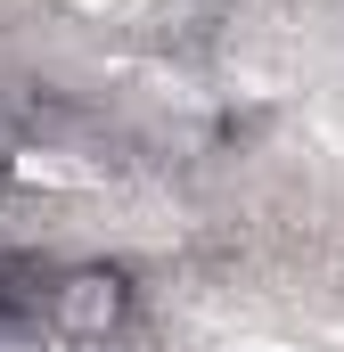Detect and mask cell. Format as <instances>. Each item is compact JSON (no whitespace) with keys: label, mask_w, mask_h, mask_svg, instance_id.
Wrapping results in <instances>:
<instances>
[{"label":"cell","mask_w":344,"mask_h":352,"mask_svg":"<svg viewBox=\"0 0 344 352\" xmlns=\"http://www.w3.org/2000/svg\"><path fill=\"white\" fill-rule=\"evenodd\" d=\"M131 311H140V287H131V270L123 263H74L50 278V336L58 344H115L123 328H131Z\"/></svg>","instance_id":"obj_1"},{"label":"cell","mask_w":344,"mask_h":352,"mask_svg":"<svg viewBox=\"0 0 344 352\" xmlns=\"http://www.w3.org/2000/svg\"><path fill=\"white\" fill-rule=\"evenodd\" d=\"M50 278L58 270H41V254H0V328L41 320L50 311Z\"/></svg>","instance_id":"obj_2"}]
</instances>
